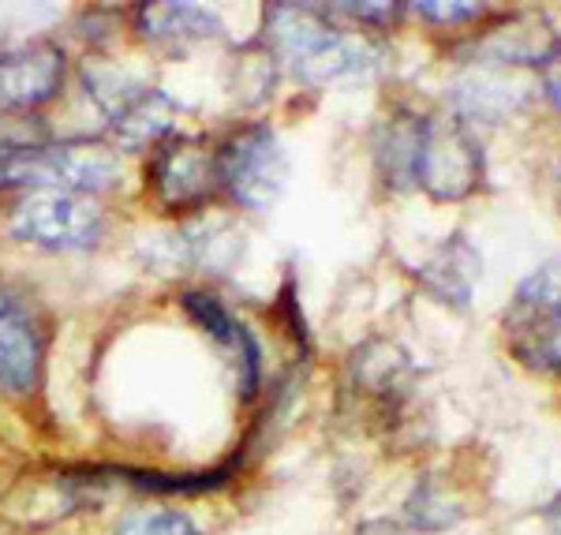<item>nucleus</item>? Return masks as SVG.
I'll return each instance as SVG.
<instances>
[{
    "label": "nucleus",
    "instance_id": "f8f14e48",
    "mask_svg": "<svg viewBox=\"0 0 561 535\" xmlns=\"http://www.w3.org/2000/svg\"><path fill=\"white\" fill-rule=\"evenodd\" d=\"M479 60L491 65H550V57L561 49L554 26L547 20H502L483 34L476 45Z\"/></svg>",
    "mask_w": 561,
    "mask_h": 535
},
{
    "label": "nucleus",
    "instance_id": "4468645a",
    "mask_svg": "<svg viewBox=\"0 0 561 535\" xmlns=\"http://www.w3.org/2000/svg\"><path fill=\"white\" fill-rule=\"evenodd\" d=\"M348 371H352V386L378 405L401 401L412 378V364H409V356H404V349L386 338L367 341L364 349H356Z\"/></svg>",
    "mask_w": 561,
    "mask_h": 535
},
{
    "label": "nucleus",
    "instance_id": "6ab92c4d",
    "mask_svg": "<svg viewBox=\"0 0 561 535\" xmlns=\"http://www.w3.org/2000/svg\"><path fill=\"white\" fill-rule=\"evenodd\" d=\"M415 12L427 15L434 26H460V23L483 20L491 8L486 4H460V0H449V4H442V0H423V4H415Z\"/></svg>",
    "mask_w": 561,
    "mask_h": 535
},
{
    "label": "nucleus",
    "instance_id": "a211bd4d",
    "mask_svg": "<svg viewBox=\"0 0 561 535\" xmlns=\"http://www.w3.org/2000/svg\"><path fill=\"white\" fill-rule=\"evenodd\" d=\"M116 535H203L180 510H135L116 524Z\"/></svg>",
    "mask_w": 561,
    "mask_h": 535
},
{
    "label": "nucleus",
    "instance_id": "9b49d317",
    "mask_svg": "<svg viewBox=\"0 0 561 535\" xmlns=\"http://www.w3.org/2000/svg\"><path fill=\"white\" fill-rule=\"evenodd\" d=\"M180 105L165 90L139 87L135 94L108 116V132H113L116 147L124 150H142V147H161V139L173 135Z\"/></svg>",
    "mask_w": 561,
    "mask_h": 535
},
{
    "label": "nucleus",
    "instance_id": "ddd939ff",
    "mask_svg": "<svg viewBox=\"0 0 561 535\" xmlns=\"http://www.w3.org/2000/svg\"><path fill=\"white\" fill-rule=\"evenodd\" d=\"M479 274H483L479 251L468 243V236H460V232L442 240L438 248L431 251V259L420 266L423 288H427L434 300H442L449 307H468Z\"/></svg>",
    "mask_w": 561,
    "mask_h": 535
},
{
    "label": "nucleus",
    "instance_id": "0eeeda50",
    "mask_svg": "<svg viewBox=\"0 0 561 535\" xmlns=\"http://www.w3.org/2000/svg\"><path fill=\"white\" fill-rule=\"evenodd\" d=\"M45 371V322L15 285L0 277V389L34 394Z\"/></svg>",
    "mask_w": 561,
    "mask_h": 535
},
{
    "label": "nucleus",
    "instance_id": "20e7f679",
    "mask_svg": "<svg viewBox=\"0 0 561 535\" xmlns=\"http://www.w3.org/2000/svg\"><path fill=\"white\" fill-rule=\"evenodd\" d=\"M510 352L528 371L561 375V262L528 274L505 307Z\"/></svg>",
    "mask_w": 561,
    "mask_h": 535
},
{
    "label": "nucleus",
    "instance_id": "aec40b11",
    "mask_svg": "<svg viewBox=\"0 0 561 535\" xmlns=\"http://www.w3.org/2000/svg\"><path fill=\"white\" fill-rule=\"evenodd\" d=\"M333 12H345L352 20H359L364 26H397L401 23V15L409 12L404 4H337Z\"/></svg>",
    "mask_w": 561,
    "mask_h": 535
},
{
    "label": "nucleus",
    "instance_id": "6e6552de",
    "mask_svg": "<svg viewBox=\"0 0 561 535\" xmlns=\"http://www.w3.org/2000/svg\"><path fill=\"white\" fill-rule=\"evenodd\" d=\"M150 187L158 195V203L173 206V210L206 203L217 192V150L203 147L198 139L169 135L153 153Z\"/></svg>",
    "mask_w": 561,
    "mask_h": 535
},
{
    "label": "nucleus",
    "instance_id": "423d86ee",
    "mask_svg": "<svg viewBox=\"0 0 561 535\" xmlns=\"http://www.w3.org/2000/svg\"><path fill=\"white\" fill-rule=\"evenodd\" d=\"M8 229L15 240L49 251H87L102 240L105 217L90 198L71 192H34L15 203Z\"/></svg>",
    "mask_w": 561,
    "mask_h": 535
},
{
    "label": "nucleus",
    "instance_id": "f03ea898",
    "mask_svg": "<svg viewBox=\"0 0 561 535\" xmlns=\"http://www.w3.org/2000/svg\"><path fill=\"white\" fill-rule=\"evenodd\" d=\"M121 180V161L102 143H34L0 147V187L38 192H105Z\"/></svg>",
    "mask_w": 561,
    "mask_h": 535
},
{
    "label": "nucleus",
    "instance_id": "2eb2a0df",
    "mask_svg": "<svg viewBox=\"0 0 561 535\" xmlns=\"http://www.w3.org/2000/svg\"><path fill=\"white\" fill-rule=\"evenodd\" d=\"M135 31L165 49H187L221 34V20L198 4H142L135 12Z\"/></svg>",
    "mask_w": 561,
    "mask_h": 535
},
{
    "label": "nucleus",
    "instance_id": "dca6fc26",
    "mask_svg": "<svg viewBox=\"0 0 561 535\" xmlns=\"http://www.w3.org/2000/svg\"><path fill=\"white\" fill-rule=\"evenodd\" d=\"M420 139H423V116L397 109L389 113L375 132V166L382 172V180L397 192L415 187V158H420Z\"/></svg>",
    "mask_w": 561,
    "mask_h": 535
},
{
    "label": "nucleus",
    "instance_id": "1a4fd4ad",
    "mask_svg": "<svg viewBox=\"0 0 561 535\" xmlns=\"http://www.w3.org/2000/svg\"><path fill=\"white\" fill-rule=\"evenodd\" d=\"M65 53L49 42H31L0 53V113H26L60 94Z\"/></svg>",
    "mask_w": 561,
    "mask_h": 535
},
{
    "label": "nucleus",
    "instance_id": "7ed1b4c3",
    "mask_svg": "<svg viewBox=\"0 0 561 535\" xmlns=\"http://www.w3.org/2000/svg\"><path fill=\"white\" fill-rule=\"evenodd\" d=\"M486 158L472 124L460 113L423 116L420 158H415V187L434 203H465L483 187Z\"/></svg>",
    "mask_w": 561,
    "mask_h": 535
},
{
    "label": "nucleus",
    "instance_id": "39448f33",
    "mask_svg": "<svg viewBox=\"0 0 561 535\" xmlns=\"http://www.w3.org/2000/svg\"><path fill=\"white\" fill-rule=\"evenodd\" d=\"M288 184V153L277 132L266 124H251L229 135L217 150V187L240 203L243 210H266L274 206Z\"/></svg>",
    "mask_w": 561,
    "mask_h": 535
},
{
    "label": "nucleus",
    "instance_id": "4be33fe9",
    "mask_svg": "<svg viewBox=\"0 0 561 535\" xmlns=\"http://www.w3.org/2000/svg\"><path fill=\"white\" fill-rule=\"evenodd\" d=\"M547 524H550V532L561 535V494L547 505Z\"/></svg>",
    "mask_w": 561,
    "mask_h": 535
},
{
    "label": "nucleus",
    "instance_id": "f257e3e1",
    "mask_svg": "<svg viewBox=\"0 0 561 535\" xmlns=\"http://www.w3.org/2000/svg\"><path fill=\"white\" fill-rule=\"evenodd\" d=\"M266 49L274 57L288 60L293 76L311 87L356 76L370 57L359 42L333 31L314 8H296V4L266 8Z\"/></svg>",
    "mask_w": 561,
    "mask_h": 535
},
{
    "label": "nucleus",
    "instance_id": "9d476101",
    "mask_svg": "<svg viewBox=\"0 0 561 535\" xmlns=\"http://www.w3.org/2000/svg\"><path fill=\"white\" fill-rule=\"evenodd\" d=\"M184 311L192 315V322H198V330L210 333L217 349L232 360L237 378H240V397L243 401H251V397L259 394V383H262V349H259L255 333L248 330V322H240L229 307L217 300V296L203 293V288L184 293Z\"/></svg>",
    "mask_w": 561,
    "mask_h": 535
},
{
    "label": "nucleus",
    "instance_id": "f3484780",
    "mask_svg": "<svg viewBox=\"0 0 561 535\" xmlns=\"http://www.w3.org/2000/svg\"><path fill=\"white\" fill-rule=\"evenodd\" d=\"M460 516H465V510H460V502L449 498V491L442 487V479L423 476L420 483H415V491L409 498V524L412 528L446 532V528H454Z\"/></svg>",
    "mask_w": 561,
    "mask_h": 535
},
{
    "label": "nucleus",
    "instance_id": "412c9836",
    "mask_svg": "<svg viewBox=\"0 0 561 535\" xmlns=\"http://www.w3.org/2000/svg\"><path fill=\"white\" fill-rule=\"evenodd\" d=\"M542 83H547L550 102L561 109V49L554 53V57H550V65L542 68Z\"/></svg>",
    "mask_w": 561,
    "mask_h": 535
}]
</instances>
